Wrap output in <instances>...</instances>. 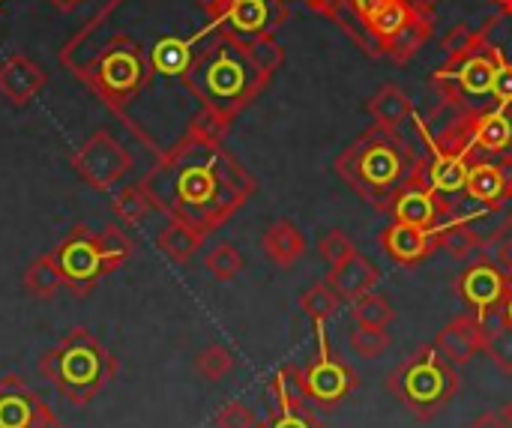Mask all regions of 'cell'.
Listing matches in <instances>:
<instances>
[{
    "label": "cell",
    "instance_id": "6da1fadb",
    "mask_svg": "<svg viewBox=\"0 0 512 428\" xmlns=\"http://www.w3.org/2000/svg\"><path fill=\"white\" fill-rule=\"evenodd\" d=\"M216 30L210 0H108L60 48V66L162 156L201 111L189 72Z\"/></svg>",
    "mask_w": 512,
    "mask_h": 428
},
{
    "label": "cell",
    "instance_id": "7a4b0ae2",
    "mask_svg": "<svg viewBox=\"0 0 512 428\" xmlns=\"http://www.w3.org/2000/svg\"><path fill=\"white\" fill-rule=\"evenodd\" d=\"M153 207L168 219L189 222L204 234L219 231L252 195V174L222 141L180 138L138 180Z\"/></svg>",
    "mask_w": 512,
    "mask_h": 428
},
{
    "label": "cell",
    "instance_id": "3957f363",
    "mask_svg": "<svg viewBox=\"0 0 512 428\" xmlns=\"http://www.w3.org/2000/svg\"><path fill=\"white\" fill-rule=\"evenodd\" d=\"M339 177L369 204L390 210L393 198L414 186L429 183L426 165L417 159V153L405 144L396 129L372 126L363 132L339 159H336Z\"/></svg>",
    "mask_w": 512,
    "mask_h": 428
},
{
    "label": "cell",
    "instance_id": "277c9868",
    "mask_svg": "<svg viewBox=\"0 0 512 428\" xmlns=\"http://www.w3.org/2000/svg\"><path fill=\"white\" fill-rule=\"evenodd\" d=\"M267 84L270 78L252 63L246 42L222 27L201 45V54L189 72V87L198 105L228 123L252 105Z\"/></svg>",
    "mask_w": 512,
    "mask_h": 428
},
{
    "label": "cell",
    "instance_id": "5b68a950",
    "mask_svg": "<svg viewBox=\"0 0 512 428\" xmlns=\"http://www.w3.org/2000/svg\"><path fill=\"white\" fill-rule=\"evenodd\" d=\"M39 375L57 387V393L75 408L90 405L117 375V357L87 327H72L39 363Z\"/></svg>",
    "mask_w": 512,
    "mask_h": 428
},
{
    "label": "cell",
    "instance_id": "8992f818",
    "mask_svg": "<svg viewBox=\"0 0 512 428\" xmlns=\"http://www.w3.org/2000/svg\"><path fill=\"white\" fill-rule=\"evenodd\" d=\"M459 372L456 366L435 348L426 345L414 357H408L390 378L387 390L417 417V420H432L438 417L453 396L459 393Z\"/></svg>",
    "mask_w": 512,
    "mask_h": 428
},
{
    "label": "cell",
    "instance_id": "52a82bcc",
    "mask_svg": "<svg viewBox=\"0 0 512 428\" xmlns=\"http://www.w3.org/2000/svg\"><path fill=\"white\" fill-rule=\"evenodd\" d=\"M51 255L63 276V288L78 300L90 297L96 282L105 276L102 252H99V231H93L90 225H75Z\"/></svg>",
    "mask_w": 512,
    "mask_h": 428
},
{
    "label": "cell",
    "instance_id": "ba28073f",
    "mask_svg": "<svg viewBox=\"0 0 512 428\" xmlns=\"http://www.w3.org/2000/svg\"><path fill=\"white\" fill-rule=\"evenodd\" d=\"M69 165L90 189L111 192L129 174L132 153L108 129H99L69 156Z\"/></svg>",
    "mask_w": 512,
    "mask_h": 428
},
{
    "label": "cell",
    "instance_id": "9c48e42d",
    "mask_svg": "<svg viewBox=\"0 0 512 428\" xmlns=\"http://www.w3.org/2000/svg\"><path fill=\"white\" fill-rule=\"evenodd\" d=\"M210 9L219 27L240 39L273 33L288 21L285 0H210Z\"/></svg>",
    "mask_w": 512,
    "mask_h": 428
},
{
    "label": "cell",
    "instance_id": "30bf717a",
    "mask_svg": "<svg viewBox=\"0 0 512 428\" xmlns=\"http://www.w3.org/2000/svg\"><path fill=\"white\" fill-rule=\"evenodd\" d=\"M318 327V345H321V357L315 363H309L303 369V381H306V393L309 402L321 405V408H333L339 402H345L354 390H357V375L351 366H345L339 357L330 354L327 348V336H324V324Z\"/></svg>",
    "mask_w": 512,
    "mask_h": 428
},
{
    "label": "cell",
    "instance_id": "8fae6325",
    "mask_svg": "<svg viewBox=\"0 0 512 428\" xmlns=\"http://www.w3.org/2000/svg\"><path fill=\"white\" fill-rule=\"evenodd\" d=\"M453 81L456 93H468L474 99L492 96V81H495V45H480L471 54L462 57H447V66L435 72V84Z\"/></svg>",
    "mask_w": 512,
    "mask_h": 428
},
{
    "label": "cell",
    "instance_id": "7c38bea8",
    "mask_svg": "<svg viewBox=\"0 0 512 428\" xmlns=\"http://www.w3.org/2000/svg\"><path fill=\"white\" fill-rule=\"evenodd\" d=\"M510 288V276L492 264V261H474L462 276H459V297L474 315H483L489 309L504 306Z\"/></svg>",
    "mask_w": 512,
    "mask_h": 428
},
{
    "label": "cell",
    "instance_id": "4fadbf2b",
    "mask_svg": "<svg viewBox=\"0 0 512 428\" xmlns=\"http://www.w3.org/2000/svg\"><path fill=\"white\" fill-rule=\"evenodd\" d=\"M45 84H48V72L27 54H9L0 63V96L15 108L33 102Z\"/></svg>",
    "mask_w": 512,
    "mask_h": 428
},
{
    "label": "cell",
    "instance_id": "5bb4252c",
    "mask_svg": "<svg viewBox=\"0 0 512 428\" xmlns=\"http://www.w3.org/2000/svg\"><path fill=\"white\" fill-rule=\"evenodd\" d=\"M390 213H393V222H408V225L435 231L447 213V204L429 183H414L393 198Z\"/></svg>",
    "mask_w": 512,
    "mask_h": 428
},
{
    "label": "cell",
    "instance_id": "9a60e30c",
    "mask_svg": "<svg viewBox=\"0 0 512 428\" xmlns=\"http://www.w3.org/2000/svg\"><path fill=\"white\" fill-rule=\"evenodd\" d=\"M381 243H384V252L396 264L417 267L420 261H426L441 246V234H438V228L426 231V228H417V225H408V222H393L384 231Z\"/></svg>",
    "mask_w": 512,
    "mask_h": 428
},
{
    "label": "cell",
    "instance_id": "2e32d148",
    "mask_svg": "<svg viewBox=\"0 0 512 428\" xmlns=\"http://www.w3.org/2000/svg\"><path fill=\"white\" fill-rule=\"evenodd\" d=\"M453 366H465L471 363L483 345H486V333H483V324L477 315H459L453 318L447 327H441V333L435 336L432 342Z\"/></svg>",
    "mask_w": 512,
    "mask_h": 428
},
{
    "label": "cell",
    "instance_id": "e0dca14e",
    "mask_svg": "<svg viewBox=\"0 0 512 428\" xmlns=\"http://www.w3.org/2000/svg\"><path fill=\"white\" fill-rule=\"evenodd\" d=\"M324 282L339 294L342 303H354L363 294L375 291V285L381 282V273H378V267L369 258H363L357 252V255L345 258L342 264H333Z\"/></svg>",
    "mask_w": 512,
    "mask_h": 428
},
{
    "label": "cell",
    "instance_id": "ac0fdd59",
    "mask_svg": "<svg viewBox=\"0 0 512 428\" xmlns=\"http://www.w3.org/2000/svg\"><path fill=\"white\" fill-rule=\"evenodd\" d=\"M39 396L27 387L24 378L18 375H3L0 378V428H27L36 408Z\"/></svg>",
    "mask_w": 512,
    "mask_h": 428
},
{
    "label": "cell",
    "instance_id": "d6986e66",
    "mask_svg": "<svg viewBox=\"0 0 512 428\" xmlns=\"http://www.w3.org/2000/svg\"><path fill=\"white\" fill-rule=\"evenodd\" d=\"M512 147V117L507 105H498L495 111L477 114L471 129V150L501 156Z\"/></svg>",
    "mask_w": 512,
    "mask_h": 428
},
{
    "label": "cell",
    "instance_id": "ffe728a7",
    "mask_svg": "<svg viewBox=\"0 0 512 428\" xmlns=\"http://www.w3.org/2000/svg\"><path fill=\"white\" fill-rule=\"evenodd\" d=\"M261 246H264V255H267L276 267H282V270L294 267V264L306 255V237H303V231H300L294 222H288V219L273 222V225L264 231Z\"/></svg>",
    "mask_w": 512,
    "mask_h": 428
},
{
    "label": "cell",
    "instance_id": "44dd1931",
    "mask_svg": "<svg viewBox=\"0 0 512 428\" xmlns=\"http://www.w3.org/2000/svg\"><path fill=\"white\" fill-rule=\"evenodd\" d=\"M507 189L510 180L504 174V165L498 162H474L468 168V180H465V195L486 204V207H501L507 201Z\"/></svg>",
    "mask_w": 512,
    "mask_h": 428
},
{
    "label": "cell",
    "instance_id": "7402d4cb",
    "mask_svg": "<svg viewBox=\"0 0 512 428\" xmlns=\"http://www.w3.org/2000/svg\"><path fill=\"white\" fill-rule=\"evenodd\" d=\"M204 240H207V234L198 231L195 225L168 219V225H165V228L159 231V237H156V246H159V252H162L168 261H174V264H189V261L201 252Z\"/></svg>",
    "mask_w": 512,
    "mask_h": 428
},
{
    "label": "cell",
    "instance_id": "603a6c76",
    "mask_svg": "<svg viewBox=\"0 0 512 428\" xmlns=\"http://www.w3.org/2000/svg\"><path fill=\"white\" fill-rule=\"evenodd\" d=\"M432 33H435V15H432V6L423 3V6L417 9V15L405 24V30L384 48V54H387L393 63H408V60L429 42Z\"/></svg>",
    "mask_w": 512,
    "mask_h": 428
},
{
    "label": "cell",
    "instance_id": "cb8c5ba5",
    "mask_svg": "<svg viewBox=\"0 0 512 428\" xmlns=\"http://www.w3.org/2000/svg\"><path fill=\"white\" fill-rule=\"evenodd\" d=\"M423 3H429V0H390V3L366 24L369 36L378 42L381 54H384V48L405 30V24L417 15V9H420Z\"/></svg>",
    "mask_w": 512,
    "mask_h": 428
},
{
    "label": "cell",
    "instance_id": "d4e9b609",
    "mask_svg": "<svg viewBox=\"0 0 512 428\" xmlns=\"http://www.w3.org/2000/svg\"><path fill=\"white\" fill-rule=\"evenodd\" d=\"M366 111L372 114L375 126L384 129H399L408 117H414V102L408 99V93L396 84H384L369 102Z\"/></svg>",
    "mask_w": 512,
    "mask_h": 428
},
{
    "label": "cell",
    "instance_id": "484cf974",
    "mask_svg": "<svg viewBox=\"0 0 512 428\" xmlns=\"http://www.w3.org/2000/svg\"><path fill=\"white\" fill-rule=\"evenodd\" d=\"M468 156H453V153H435V159L426 165V180L438 195H453V192H465V180H468Z\"/></svg>",
    "mask_w": 512,
    "mask_h": 428
},
{
    "label": "cell",
    "instance_id": "4316f807",
    "mask_svg": "<svg viewBox=\"0 0 512 428\" xmlns=\"http://www.w3.org/2000/svg\"><path fill=\"white\" fill-rule=\"evenodd\" d=\"M21 282H24L27 294H30L33 300H42V303H51V300L63 291V276H60L57 261H54L51 252L33 258V261L27 264Z\"/></svg>",
    "mask_w": 512,
    "mask_h": 428
},
{
    "label": "cell",
    "instance_id": "83f0119b",
    "mask_svg": "<svg viewBox=\"0 0 512 428\" xmlns=\"http://www.w3.org/2000/svg\"><path fill=\"white\" fill-rule=\"evenodd\" d=\"M270 399H273V411H303L309 402L306 393V381H303V369L297 366H282L273 378H270Z\"/></svg>",
    "mask_w": 512,
    "mask_h": 428
},
{
    "label": "cell",
    "instance_id": "f1b7e54d",
    "mask_svg": "<svg viewBox=\"0 0 512 428\" xmlns=\"http://www.w3.org/2000/svg\"><path fill=\"white\" fill-rule=\"evenodd\" d=\"M99 252H102V267L108 276V273L120 270L123 264H129V258L135 255V243L123 231L120 222H108L105 228H99Z\"/></svg>",
    "mask_w": 512,
    "mask_h": 428
},
{
    "label": "cell",
    "instance_id": "f546056e",
    "mask_svg": "<svg viewBox=\"0 0 512 428\" xmlns=\"http://www.w3.org/2000/svg\"><path fill=\"white\" fill-rule=\"evenodd\" d=\"M153 210H156V207H153L150 195L141 189V183L123 186V189L111 198V213L117 216L120 225H141Z\"/></svg>",
    "mask_w": 512,
    "mask_h": 428
},
{
    "label": "cell",
    "instance_id": "4dcf8cb0",
    "mask_svg": "<svg viewBox=\"0 0 512 428\" xmlns=\"http://www.w3.org/2000/svg\"><path fill=\"white\" fill-rule=\"evenodd\" d=\"M351 315L357 321V327H372V330H387L396 321V309L390 306L387 297L369 291L360 300L351 303Z\"/></svg>",
    "mask_w": 512,
    "mask_h": 428
},
{
    "label": "cell",
    "instance_id": "1f68e13d",
    "mask_svg": "<svg viewBox=\"0 0 512 428\" xmlns=\"http://www.w3.org/2000/svg\"><path fill=\"white\" fill-rule=\"evenodd\" d=\"M339 294L327 285V282H315L312 288L303 291L300 297V309L306 312V318L312 324H327L336 312H339Z\"/></svg>",
    "mask_w": 512,
    "mask_h": 428
},
{
    "label": "cell",
    "instance_id": "d6a6232c",
    "mask_svg": "<svg viewBox=\"0 0 512 428\" xmlns=\"http://www.w3.org/2000/svg\"><path fill=\"white\" fill-rule=\"evenodd\" d=\"M243 42H246V51H249L252 63L267 78H273V72H279V66L285 63V48L276 42L273 33H261V36H252V39H243Z\"/></svg>",
    "mask_w": 512,
    "mask_h": 428
},
{
    "label": "cell",
    "instance_id": "836d02e7",
    "mask_svg": "<svg viewBox=\"0 0 512 428\" xmlns=\"http://www.w3.org/2000/svg\"><path fill=\"white\" fill-rule=\"evenodd\" d=\"M243 255H240V249L237 246H231V243H219V246H213L207 255H204V267H207V273L216 279V282H231V279H237L240 276V270H243Z\"/></svg>",
    "mask_w": 512,
    "mask_h": 428
},
{
    "label": "cell",
    "instance_id": "e575fe53",
    "mask_svg": "<svg viewBox=\"0 0 512 428\" xmlns=\"http://www.w3.org/2000/svg\"><path fill=\"white\" fill-rule=\"evenodd\" d=\"M234 366H237V360H234V354H231L225 345H207V348L195 357V372H198L204 381H210V384L228 378V375L234 372Z\"/></svg>",
    "mask_w": 512,
    "mask_h": 428
},
{
    "label": "cell",
    "instance_id": "d590c367",
    "mask_svg": "<svg viewBox=\"0 0 512 428\" xmlns=\"http://www.w3.org/2000/svg\"><path fill=\"white\" fill-rule=\"evenodd\" d=\"M438 234H441V246L450 249L456 258H468L483 243L465 219H453L447 225H438Z\"/></svg>",
    "mask_w": 512,
    "mask_h": 428
},
{
    "label": "cell",
    "instance_id": "8d00e7d4",
    "mask_svg": "<svg viewBox=\"0 0 512 428\" xmlns=\"http://www.w3.org/2000/svg\"><path fill=\"white\" fill-rule=\"evenodd\" d=\"M483 351L489 354V360L504 372L512 375V327L510 324H501L495 330H486V345Z\"/></svg>",
    "mask_w": 512,
    "mask_h": 428
},
{
    "label": "cell",
    "instance_id": "74e56055",
    "mask_svg": "<svg viewBox=\"0 0 512 428\" xmlns=\"http://www.w3.org/2000/svg\"><path fill=\"white\" fill-rule=\"evenodd\" d=\"M351 348L366 357V360H375L381 357L387 348H390V333L387 330H372V327H357L351 333Z\"/></svg>",
    "mask_w": 512,
    "mask_h": 428
},
{
    "label": "cell",
    "instance_id": "f35d334b",
    "mask_svg": "<svg viewBox=\"0 0 512 428\" xmlns=\"http://www.w3.org/2000/svg\"><path fill=\"white\" fill-rule=\"evenodd\" d=\"M318 255L333 267V264H342L345 258L357 255V246H354V240L345 231H327L318 240Z\"/></svg>",
    "mask_w": 512,
    "mask_h": 428
},
{
    "label": "cell",
    "instance_id": "ab89813d",
    "mask_svg": "<svg viewBox=\"0 0 512 428\" xmlns=\"http://www.w3.org/2000/svg\"><path fill=\"white\" fill-rule=\"evenodd\" d=\"M492 99L498 105H512V60L495 45V81H492Z\"/></svg>",
    "mask_w": 512,
    "mask_h": 428
},
{
    "label": "cell",
    "instance_id": "60d3db41",
    "mask_svg": "<svg viewBox=\"0 0 512 428\" xmlns=\"http://www.w3.org/2000/svg\"><path fill=\"white\" fill-rule=\"evenodd\" d=\"M255 423L258 420L252 414V408H246L243 402H228L213 417V428H255Z\"/></svg>",
    "mask_w": 512,
    "mask_h": 428
},
{
    "label": "cell",
    "instance_id": "b9f144b4",
    "mask_svg": "<svg viewBox=\"0 0 512 428\" xmlns=\"http://www.w3.org/2000/svg\"><path fill=\"white\" fill-rule=\"evenodd\" d=\"M255 428H324L306 408L303 411H273L264 423H255Z\"/></svg>",
    "mask_w": 512,
    "mask_h": 428
},
{
    "label": "cell",
    "instance_id": "7bdbcfd3",
    "mask_svg": "<svg viewBox=\"0 0 512 428\" xmlns=\"http://www.w3.org/2000/svg\"><path fill=\"white\" fill-rule=\"evenodd\" d=\"M387 3H390V0H351V9H354V15H357L363 24H369Z\"/></svg>",
    "mask_w": 512,
    "mask_h": 428
},
{
    "label": "cell",
    "instance_id": "ee69618b",
    "mask_svg": "<svg viewBox=\"0 0 512 428\" xmlns=\"http://www.w3.org/2000/svg\"><path fill=\"white\" fill-rule=\"evenodd\" d=\"M27 428H66L60 423V417L45 405V402H39V408H36V414H33V420H30V426Z\"/></svg>",
    "mask_w": 512,
    "mask_h": 428
},
{
    "label": "cell",
    "instance_id": "f6af8a7d",
    "mask_svg": "<svg viewBox=\"0 0 512 428\" xmlns=\"http://www.w3.org/2000/svg\"><path fill=\"white\" fill-rule=\"evenodd\" d=\"M468 428H512V420L507 414H480Z\"/></svg>",
    "mask_w": 512,
    "mask_h": 428
},
{
    "label": "cell",
    "instance_id": "bcb514c9",
    "mask_svg": "<svg viewBox=\"0 0 512 428\" xmlns=\"http://www.w3.org/2000/svg\"><path fill=\"white\" fill-rule=\"evenodd\" d=\"M309 9H315V12H321V15H327V18H333L336 12H339V6L342 3H348V0H303Z\"/></svg>",
    "mask_w": 512,
    "mask_h": 428
},
{
    "label": "cell",
    "instance_id": "7dc6e473",
    "mask_svg": "<svg viewBox=\"0 0 512 428\" xmlns=\"http://www.w3.org/2000/svg\"><path fill=\"white\" fill-rule=\"evenodd\" d=\"M498 267L512 279V234L498 246Z\"/></svg>",
    "mask_w": 512,
    "mask_h": 428
},
{
    "label": "cell",
    "instance_id": "c3c4849f",
    "mask_svg": "<svg viewBox=\"0 0 512 428\" xmlns=\"http://www.w3.org/2000/svg\"><path fill=\"white\" fill-rule=\"evenodd\" d=\"M504 318H507V324L512 327V279L510 288H507V297H504Z\"/></svg>",
    "mask_w": 512,
    "mask_h": 428
},
{
    "label": "cell",
    "instance_id": "681fc988",
    "mask_svg": "<svg viewBox=\"0 0 512 428\" xmlns=\"http://www.w3.org/2000/svg\"><path fill=\"white\" fill-rule=\"evenodd\" d=\"M51 3H54L57 9H75V6H78L81 0H51Z\"/></svg>",
    "mask_w": 512,
    "mask_h": 428
},
{
    "label": "cell",
    "instance_id": "f907efd6",
    "mask_svg": "<svg viewBox=\"0 0 512 428\" xmlns=\"http://www.w3.org/2000/svg\"><path fill=\"white\" fill-rule=\"evenodd\" d=\"M495 3H501V6H504V12L512 15V0H495Z\"/></svg>",
    "mask_w": 512,
    "mask_h": 428
},
{
    "label": "cell",
    "instance_id": "816d5d0a",
    "mask_svg": "<svg viewBox=\"0 0 512 428\" xmlns=\"http://www.w3.org/2000/svg\"><path fill=\"white\" fill-rule=\"evenodd\" d=\"M507 108H510V117H512V105H507Z\"/></svg>",
    "mask_w": 512,
    "mask_h": 428
},
{
    "label": "cell",
    "instance_id": "f5cc1de1",
    "mask_svg": "<svg viewBox=\"0 0 512 428\" xmlns=\"http://www.w3.org/2000/svg\"><path fill=\"white\" fill-rule=\"evenodd\" d=\"M0 3H3V0H0Z\"/></svg>",
    "mask_w": 512,
    "mask_h": 428
}]
</instances>
